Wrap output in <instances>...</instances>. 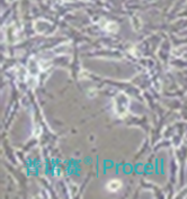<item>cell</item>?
Listing matches in <instances>:
<instances>
[{
	"label": "cell",
	"instance_id": "6da1fadb",
	"mask_svg": "<svg viewBox=\"0 0 187 199\" xmlns=\"http://www.w3.org/2000/svg\"><path fill=\"white\" fill-rule=\"evenodd\" d=\"M122 188V182L120 180H110L107 183V190L110 192H116Z\"/></svg>",
	"mask_w": 187,
	"mask_h": 199
}]
</instances>
